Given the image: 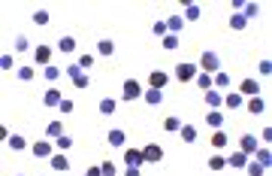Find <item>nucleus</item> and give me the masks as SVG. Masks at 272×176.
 <instances>
[{"label":"nucleus","instance_id":"nucleus-25","mask_svg":"<svg viewBox=\"0 0 272 176\" xmlns=\"http://www.w3.org/2000/svg\"><path fill=\"white\" fill-rule=\"evenodd\" d=\"M248 113H251V116L266 113V103H263V97H260V94H257V97H248Z\"/></svg>","mask_w":272,"mask_h":176},{"label":"nucleus","instance_id":"nucleus-20","mask_svg":"<svg viewBox=\"0 0 272 176\" xmlns=\"http://www.w3.org/2000/svg\"><path fill=\"white\" fill-rule=\"evenodd\" d=\"M145 103L148 107H163V91H157V88H148V91H142Z\"/></svg>","mask_w":272,"mask_h":176},{"label":"nucleus","instance_id":"nucleus-53","mask_svg":"<svg viewBox=\"0 0 272 176\" xmlns=\"http://www.w3.org/2000/svg\"><path fill=\"white\" fill-rule=\"evenodd\" d=\"M15 176H22V173H15Z\"/></svg>","mask_w":272,"mask_h":176},{"label":"nucleus","instance_id":"nucleus-41","mask_svg":"<svg viewBox=\"0 0 272 176\" xmlns=\"http://www.w3.org/2000/svg\"><path fill=\"white\" fill-rule=\"evenodd\" d=\"M73 85H76V88H79V91H85V88L91 85V76H88V73H79L76 79H73Z\"/></svg>","mask_w":272,"mask_h":176},{"label":"nucleus","instance_id":"nucleus-28","mask_svg":"<svg viewBox=\"0 0 272 176\" xmlns=\"http://www.w3.org/2000/svg\"><path fill=\"white\" fill-rule=\"evenodd\" d=\"M242 100H245V97H242L239 91H230V94H224V107H230V110H239V107H242Z\"/></svg>","mask_w":272,"mask_h":176},{"label":"nucleus","instance_id":"nucleus-49","mask_svg":"<svg viewBox=\"0 0 272 176\" xmlns=\"http://www.w3.org/2000/svg\"><path fill=\"white\" fill-rule=\"evenodd\" d=\"M0 67H3V70H12V67H15L12 55H0Z\"/></svg>","mask_w":272,"mask_h":176},{"label":"nucleus","instance_id":"nucleus-14","mask_svg":"<svg viewBox=\"0 0 272 176\" xmlns=\"http://www.w3.org/2000/svg\"><path fill=\"white\" fill-rule=\"evenodd\" d=\"M245 164H248V155H245V152H233V155H227V167H233V170H245Z\"/></svg>","mask_w":272,"mask_h":176},{"label":"nucleus","instance_id":"nucleus-51","mask_svg":"<svg viewBox=\"0 0 272 176\" xmlns=\"http://www.w3.org/2000/svg\"><path fill=\"white\" fill-rule=\"evenodd\" d=\"M124 176H142L139 167H124Z\"/></svg>","mask_w":272,"mask_h":176},{"label":"nucleus","instance_id":"nucleus-45","mask_svg":"<svg viewBox=\"0 0 272 176\" xmlns=\"http://www.w3.org/2000/svg\"><path fill=\"white\" fill-rule=\"evenodd\" d=\"M100 170H103V176H118V167H115L112 161H103V164H100Z\"/></svg>","mask_w":272,"mask_h":176},{"label":"nucleus","instance_id":"nucleus-9","mask_svg":"<svg viewBox=\"0 0 272 176\" xmlns=\"http://www.w3.org/2000/svg\"><path fill=\"white\" fill-rule=\"evenodd\" d=\"M257 91H260V82L257 79H242L239 82V94L242 97H257Z\"/></svg>","mask_w":272,"mask_h":176},{"label":"nucleus","instance_id":"nucleus-19","mask_svg":"<svg viewBox=\"0 0 272 176\" xmlns=\"http://www.w3.org/2000/svg\"><path fill=\"white\" fill-rule=\"evenodd\" d=\"M49 164H51V170L67 173V170H70V158H67V155H51V158H49Z\"/></svg>","mask_w":272,"mask_h":176},{"label":"nucleus","instance_id":"nucleus-36","mask_svg":"<svg viewBox=\"0 0 272 176\" xmlns=\"http://www.w3.org/2000/svg\"><path fill=\"white\" fill-rule=\"evenodd\" d=\"M151 33H154V37H160V40L167 37V33H170V30H167V19H157V22L151 25Z\"/></svg>","mask_w":272,"mask_h":176},{"label":"nucleus","instance_id":"nucleus-35","mask_svg":"<svg viewBox=\"0 0 272 176\" xmlns=\"http://www.w3.org/2000/svg\"><path fill=\"white\" fill-rule=\"evenodd\" d=\"M224 167H227L224 155H209V170H224Z\"/></svg>","mask_w":272,"mask_h":176},{"label":"nucleus","instance_id":"nucleus-3","mask_svg":"<svg viewBox=\"0 0 272 176\" xmlns=\"http://www.w3.org/2000/svg\"><path fill=\"white\" fill-rule=\"evenodd\" d=\"M175 79H178V82H194V79H197V64L181 61V64L175 67Z\"/></svg>","mask_w":272,"mask_h":176},{"label":"nucleus","instance_id":"nucleus-26","mask_svg":"<svg viewBox=\"0 0 272 176\" xmlns=\"http://www.w3.org/2000/svg\"><path fill=\"white\" fill-rule=\"evenodd\" d=\"M97 52H100L103 58H112V55H115V43L109 40V37H103V40L97 43Z\"/></svg>","mask_w":272,"mask_h":176},{"label":"nucleus","instance_id":"nucleus-8","mask_svg":"<svg viewBox=\"0 0 272 176\" xmlns=\"http://www.w3.org/2000/svg\"><path fill=\"white\" fill-rule=\"evenodd\" d=\"M61 100H64V94L58 91V88H49V91L43 94V107H49V110H58V107H61Z\"/></svg>","mask_w":272,"mask_h":176},{"label":"nucleus","instance_id":"nucleus-23","mask_svg":"<svg viewBox=\"0 0 272 176\" xmlns=\"http://www.w3.org/2000/svg\"><path fill=\"white\" fill-rule=\"evenodd\" d=\"M239 15H242L245 22H254V19H257V15H260V6H257V3H254V0H251V3H245V6L239 9Z\"/></svg>","mask_w":272,"mask_h":176},{"label":"nucleus","instance_id":"nucleus-15","mask_svg":"<svg viewBox=\"0 0 272 176\" xmlns=\"http://www.w3.org/2000/svg\"><path fill=\"white\" fill-rule=\"evenodd\" d=\"M58 49L64 52V55H73V52H76V37H73V33H61Z\"/></svg>","mask_w":272,"mask_h":176},{"label":"nucleus","instance_id":"nucleus-12","mask_svg":"<svg viewBox=\"0 0 272 176\" xmlns=\"http://www.w3.org/2000/svg\"><path fill=\"white\" fill-rule=\"evenodd\" d=\"M206 125L215 128V131H221L224 128V113L221 110H206Z\"/></svg>","mask_w":272,"mask_h":176},{"label":"nucleus","instance_id":"nucleus-1","mask_svg":"<svg viewBox=\"0 0 272 176\" xmlns=\"http://www.w3.org/2000/svg\"><path fill=\"white\" fill-rule=\"evenodd\" d=\"M199 70H203V73H209V76H215L218 70H221V58H218V52L206 49L203 55H199Z\"/></svg>","mask_w":272,"mask_h":176},{"label":"nucleus","instance_id":"nucleus-34","mask_svg":"<svg viewBox=\"0 0 272 176\" xmlns=\"http://www.w3.org/2000/svg\"><path fill=\"white\" fill-rule=\"evenodd\" d=\"M227 143H230V137H227L224 131H215V134H212V146H215V149H224Z\"/></svg>","mask_w":272,"mask_h":176},{"label":"nucleus","instance_id":"nucleus-27","mask_svg":"<svg viewBox=\"0 0 272 176\" xmlns=\"http://www.w3.org/2000/svg\"><path fill=\"white\" fill-rule=\"evenodd\" d=\"M58 137H64V125L61 121H49L46 125V140H58Z\"/></svg>","mask_w":272,"mask_h":176},{"label":"nucleus","instance_id":"nucleus-21","mask_svg":"<svg viewBox=\"0 0 272 176\" xmlns=\"http://www.w3.org/2000/svg\"><path fill=\"white\" fill-rule=\"evenodd\" d=\"M199 15H203V6H199V3H185V12H181V19H185V22H197Z\"/></svg>","mask_w":272,"mask_h":176},{"label":"nucleus","instance_id":"nucleus-30","mask_svg":"<svg viewBox=\"0 0 272 176\" xmlns=\"http://www.w3.org/2000/svg\"><path fill=\"white\" fill-rule=\"evenodd\" d=\"M178 137L185 140V143H194V140H197V128L194 125H181L178 128Z\"/></svg>","mask_w":272,"mask_h":176},{"label":"nucleus","instance_id":"nucleus-29","mask_svg":"<svg viewBox=\"0 0 272 176\" xmlns=\"http://www.w3.org/2000/svg\"><path fill=\"white\" fill-rule=\"evenodd\" d=\"M160 46H163V49H167V52H175V49L181 46V37H175V33H167V37H163V40H160Z\"/></svg>","mask_w":272,"mask_h":176},{"label":"nucleus","instance_id":"nucleus-24","mask_svg":"<svg viewBox=\"0 0 272 176\" xmlns=\"http://www.w3.org/2000/svg\"><path fill=\"white\" fill-rule=\"evenodd\" d=\"M97 110H100V116H112V113L118 110V100H115V97H103Z\"/></svg>","mask_w":272,"mask_h":176},{"label":"nucleus","instance_id":"nucleus-44","mask_svg":"<svg viewBox=\"0 0 272 176\" xmlns=\"http://www.w3.org/2000/svg\"><path fill=\"white\" fill-rule=\"evenodd\" d=\"M64 73H67V79H76L79 73H85V70H82L79 64H67V70H64Z\"/></svg>","mask_w":272,"mask_h":176},{"label":"nucleus","instance_id":"nucleus-31","mask_svg":"<svg viewBox=\"0 0 272 176\" xmlns=\"http://www.w3.org/2000/svg\"><path fill=\"white\" fill-rule=\"evenodd\" d=\"M15 76H18V79H22V82H30V79L36 76V70H33L30 64H25V67H18V70H15Z\"/></svg>","mask_w":272,"mask_h":176},{"label":"nucleus","instance_id":"nucleus-4","mask_svg":"<svg viewBox=\"0 0 272 176\" xmlns=\"http://www.w3.org/2000/svg\"><path fill=\"white\" fill-rule=\"evenodd\" d=\"M30 152L36 158H51L54 155V140H36V143L30 146Z\"/></svg>","mask_w":272,"mask_h":176},{"label":"nucleus","instance_id":"nucleus-16","mask_svg":"<svg viewBox=\"0 0 272 176\" xmlns=\"http://www.w3.org/2000/svg\"><path fill=\"white\" fill-rule=\"evenodd\" d=\"M167 30L175 33V37L185 30V19H181V12H175V15H170V19H167Z\"/></svg>","mask_w":272,"mask_h":176},{"label":"nucleus","instance_id":"nucleus-33","mask_svg":"<svg viewBox=\"0 0 272 176\" xmlns=\"http://www.w3.org/2000/svg\"><path fill=\"white\" fill-rule=\"evenodd\" d=\"M245 170H248V176H266V167H260L254 158H248V164H245Z\"/></svg>","mask_w":272,"mask_h":176},{"label":"nucleus","instance_id":"nucleus-2","mask_svg":"<svg viewBox=\"0 0 272 176\" xmlns=\"http://www.w3.org/2000/svg\"><path fill=\"white\" fill-rule=\"evenodd\" d=\"M121 97H124V100H139V97H142V85H139L136 79H124V82H121Z\"/></svg>","mask_w":272,"mask_h":176},{"label":"nucleus","instance_id":"nucleus-10","mask_svg":"<svg viewBox=\"0 0 272 176\" xmlns=\"http://www.w3.org/2000/svg\"><path fill=\"white\" fill-rule=\"evenodd\" d=\"M106 140H109V146H112V149H121V146L127 143V131H121V128H112V131L106 134Z\"/></svg>","mask_w":272,"mask_h":176},{"label":"nucleus","instance_id":"nucleus-5","mask_svg":"<svg viewBox=\"0 0 272 176\" xmlns=\"http://www.w3.org/2000/svg\"><path fill=\"white\" fill-rule=\"evenodd\" d=\"M51 55H54V49H51V46H36V49H33V58H36V64H40L43 70H46V67H51Z\"/></svg>","mask_w":272,"mask_h":176},{"label":"nucleus","instance_id":"nucleus-18","mask_svg":"<svg viewBox=\"0 0 272 176\" xmlns=\"http://www.w3.org/2000/svg\"><path fill=\"white\" fill-rule=\"evenodd\" d=\"M6 146H9L12 152H25V149H27V140H25L22 134H9V137H6Z\"/></svg>","mask_w":272,"mask_h":176},{"label":"nucleus","instance_id":"nucleus-37","mask_svg":"<svg viewBox=\"0 0 272 176\" xmlns=\"http://www.w3.org/2000/svg\"><path fill=\"white\" fill-rule=\"evenodd\" d=\"M43 79H46V82H58V79H61V70L54 67V64L46 67V70H43Z\"/></svg>","mask_w":272,"mask_h":176},{"label":"nucleus","instance_id":"nucleus-38","mask_svg":"<svg viewBox=\"0 0 272 176\" xmlns=\"http://www.w3.org/2000/svg\"><path fill=\"white\" fill-rule=\"evenodd\" d=\"M178 128H181V121H178L175 116H170V118H163V131H170V134H178Z\"/></svg>","mask_w":272,"mask_h":176},{"label":"nucleus","instance_id":"nucleus-48","mask_svg":"<svg viewBox=\"0 0 272 176\" xmlns=\"http://www.w3.org/2000/svg\"><path fill=\"white\" fill-rule=\"evenodd\" d=\"M257 70H260V76H269V73H272V61H269V58H263V61L257 64Z\"/></svg>","mask_w":272,"mask_h":176},{"label":"nucleus","instance_id":"nucleus-22","mask_svg":"<svg viewBox=\"0 0 272 176\" xmlns=\"http://www.w3.org/2000/svg\"><path fill=\"white\" fill-rule=\"evenodd\" d=\"M251 158H254V161H257L260 167H266V170H269V164H272V152H269L266 146H260V149H257V152H254Z\"/></svg>","mask_w":272,"mask_h":176},{"label":"nucleus","instance_id":"nucleus-17","mask_svg":"<svg viewBox=\"0 0 272 176\" xmlns=\"http://www.w3.org/2000/svg\"><path fill=\"white\" fill-rule=\"evenodd\" d=\"M206 107H209V110L224 107V94H221V91H215V88H209V91H206Z\"/></svg>","mask_w":272,"mask_h":176},{"label":"nucleus","instance_id":"nucleus-11","mask_svg":"<svg viewBox=\"0 0 272 176\" xmlns=\"http://www.w3.org/2000/svg\"><path fill=\"white\" fill-rule=\"evenodd\" d=\"M142 155H145V161H151V164H160L163 161V149L157 143H148V146L142 149Z\"/></svg>","mask_w":272,"mask_h":176},{"label":"nucleus","instance_id":"nucleus-50","mask_svg":"<svg viewBox=\"0 0 272 176\" xmlns=\"http://www.w3.org/2000/svg\"><path fill=\"white\" fill-rule=\"evenodd\" d=\"M85 176H103V170H100V164H94V167H88V170H85Z\"/></svg>","mask_w":272,"mask_h":176},{"label":"nucleus","instance_id":"nucleus-46","mask_svg":"<svg viewBox=\"0 0 272 176\" xmlns=\"http://www.w3.org/2000/svg\"><path fill=\"white\" fill-rule=\"evenodd\" d=\"M76 64H79V67L85 70V73H88V70L94 67V58H91V55H79V61H76Z\"/></svg>","mask_w":272,"mask_h":176},{"label":"nucleus","instance_id":"nucleus-39","mask_svg":"<svg viewBox=\"0 0 272 176\" xmlns=\"http://www.w3.org/2000/svg\"><path fill=\"white\" fill-rule=\"evenodd\" d=\"M245 25H248V22L242 19L239 12H233V15H230V28H233V30H245Z\"/></svg>","mask_w":272,"mask_h":176},{"label":"nucleus","instance_id":"nucleus-40","mask_svg":"<svg viewBox=\"0 0 272 176\" xmlns=\"http://www.w3.org/2000/svg\"><path fill=\"white\" fill-rule=\"evenodd\" d=\"M30 19H33V25H40V28H43V25H49V12H46V9H36Z\"/></svg>","mask_w":272,"mask_h":176},{"label":"nucleus","instance_id":"nucleus-13","mask_svg":"<svg viewBox=\"0 0 272 176\" xmlns=\"http://www.w3.org/2000/svg\"><path fill=\"white\" fill-rule=\"evenodd\" d=\"M167 82H170V76L163 73V70H154V73L148 76V88H157V91H163V88H167Z\"/></svg>","mask_w":272,"mask_h":176},{"label":"nucleus","instance_id":"nucleus-42","mask_svg":"<svg viewBox=\"0 0 272 176\" xmlns=\"http://www.w3.org/2000/svg\"><path fill=\"white\" fill-rule=\"evenodd\" d=\"M70 146H73V137H67V134H64V137H58V140H54V149H61V152H67Z\"/></svg>","mask_w":272,"mask_h":176},{"label":"nucleus","instance_id":"nucleus-52","mask_svg":"<svg viewBox=\"0 0 272 176\" xmlns=\"http://www.w3.org/2000/svg\"><path fill=\"white\" fill-rule=\"evenodd\" d=\"M260 137H263V143H269V140H272V128H263V134H260Z\"/></svg>","mask_w":272,"mask_h":176},{"label":"nucleus","instance_id":"nucleus-6","mask_svg":"<svg viewBox=\"0 0 272 176\" xmlns=\"http://www.w3.org/2000/svg\"><path fill=\"white\" fill-rule=\"evenodd\" d=\"M257 149H260V146H257V134H242V137H239V152H245V155L251 158Z\"/></svg>","mask_w":272,"mask_h":176},{"label":"nucleus","instance_id":"nucleus-43","mask_svg":"<svg viewBox=\"0 0 272 176\" xmlns=\"http://www.w3.org/2000/svg\"><path fill=\"white\" fill-rule=\"evenodd\" d=\"M27 49H30L27 37H25V33H18V37H15V52H27Z\"/></svg>","mask_w":272,"mask_h":176},{"label":"nucleus","instance_id":"nucleus-32","mask_svg":"<svg viewBox=\"0 0 272 176\" xmlns=\"http://www.w3.org/2000/svg\"><path fill=\"white\" fill-rule=\"evenodd\" d=\"M194 85L199 88V91H209V88H212V76H209V73H197Z\"/></svg>","mask_w":272,"mask_h":176},{"label":"nucleus","instance_id":"nucleus-47","mask_svg":"<svg viewBox=\"0 0 272 176\" xmlns=\"http://www.w3.org/2000/svg\"><path fill=\"white\" fill-rule=\"evenodd\" d=\"M58 110H61V113H64V116H70V113H73V110H76V103H73V100H70V97H64V100H61V107H58Z\"/></svg>","mask_w":272,"mask_h":176},{"label":"nucleus","instance_id":"nucleus-7","mask_svg":"<svg viewBox=\"0 0 272 176\" xmlns=\"http://www.w3.org/2000/svg\"><path fill=\"white\" fill-rule=\"evenodd\" d=\"M142 164H145L142 149H124V167H142Z\"/></svg>","mask_w":272,"mask_h":176}]
</instances>
